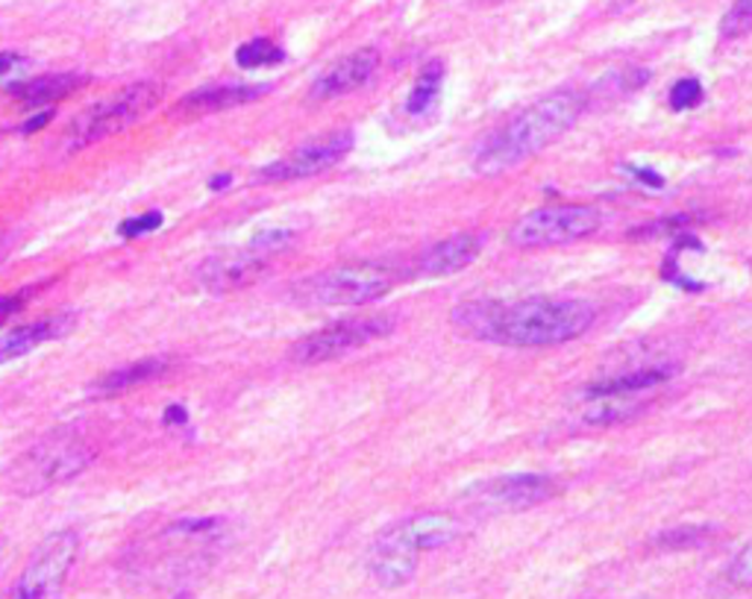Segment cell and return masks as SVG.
<instances>
[{
    "instance_id": "6da1fadb",
    "label": "cell",
    "mask_w": 752,
    "mask_h": 599,
    "mask_svg": "<svg viewBox=\"0 0 752 599\" xmlns=\"http://www.w3.org/2000/svg\"><path fill=\"white\" fill-rule=\"evenodd\" d=\"M453 326L477 342L503 347H559L582 338L596 321V309L588 300H552L533 297L517 303L468 300L453 309Z\"/></svg>"
},
{
    "instance_id": "7a4b0ae2",
    "label": "cell",
    "mask_w": 752,
    "mask_h": 599,
    "mask_svg": "<svg viewBox=\"0 0 752 599\" xmlns=\"http://www.w3.org/2000/svg\"><path fill=\"white\" fill-rule=\"evenodd\" d=\"M582 112H585V94L579 89H556L544 94L482 141V148L474 157V171L482 176H500L523 165L526 159L538 157L542 150L556 145L577 124Z\"/></svg>"
},
{
    "instance_id": "3957f363",
    "label": "cell",
    "mask_w": 752,
    "mask_h": 599,
    "mask_svg": "<svg viewBox=\"0 0 752 599\" xmlns=\"http://www.w3.org/2000/svg\"><path fill=\"white\" fill-rule=\"evenodd\" d=\"M459 535L462 520L447 511H418L403 517L374 538L365 558L367 573L379 588H403L414 579L423 553L453 544Z\"/></svg>"
},
{
    "instance_id": "277c9868",
    "label": "cell",
    "mask_w": 752,
    "mask_h": 599,
    "mask_svg": "<svg viewBox=\"0 0 752 599\" xmlns=\"http://www.w3.org/2000/svg\"><path fill=\"white\" fill-rule=\"evenodd\" d=\"M94 447L73 429H56L12 461L7 485L19 497H36L77 480L94 461Z\"/></svg>"
},
{
    "instance_id": "5b68a950",
    "label": "cell",
    "mask_w": 752,
    "mask_h": 599,
    "mask_svg": "<svg viewBox=\"0 0 752 599\" xmlns=\"http://www.w3.org/2000/svg\"><path fill=\"white\" fill-rule=\"evenodd\" d=\"M403 279L397 265L386 262H347L292 286L300 306H365L386 297Z\"/></svg>"
},
{
    "instance_id": "8992f818",
    "label": "cell",
    "mask_w": 752,
    "mask_h": 599,
    "mask_svg": "<svg viewBox=\"0 0 752 599\" xmlns=\"http://www.w3.org/2000/svg\"><path fill=\"white\" fill-rule=\"evenodd\" d=\"M162 101V89L153 83L124 85L121 92L92 103L89 110L80 112L65 133V150H83L89 145L118 136L141 120L147 112H153Z\"/></svg>"
},
{
    "instance_id": "52a82bcc",
    "label": "cell",
    "mask_w": 752,
    "mask_h": 599,
    "mask_svg": "<svg viewBox=\"0 0 752 599\" xmlns=\"http://www.w3.org/2000/svg\"><path fill=\"white\" fill-rule=\"evenodd\" d=\"M603 227V212L588 204L544 206L523 215L509 230V241L521 250H544L591 239Z\"/></svg>"
},
{
    "instance_id": "ba28073f",
    "label": "cell",
    "mask_w": 752,
    "mask_h": 599,
    "mask_svg": "<svg viewBox=\"0 0 752 599\" xmlns=\"http://www.w3.org/2000/svg\"><path fill=\"white\" fill-rule=\"evenodd\" d=\"M397 321L391 314H362L335 321L318 332H309L292 347V361L297 365H323V361L344 359L350 353L362 350L367 344L383 342L395 332Z\"/></svg>"
},
{
    "instance_id": "9c48e42d",
    "label": "cell",
    "mask_w": 752,
    "mask_h": 599,
    "mask_svg": "<svg viewBox=\"0 0 752 599\" xmlns=\"http://www.w3.org/2000/svg\"><path fill=\"white\" fill-rule=\"evenodd\" d=\"M77 555L80 535L73 529H59L47 535L3 599H59Z\"/></svg>"
},
{
    "instance_id": "30bf717a",
    "label": "cell",
    "mask_w": 752,
    "mask_h": 599,
    "mask_svg": "<svg viewBox=\"0 0 752 599\" xmlns=\"http://www.w3.org/2000/svg\"><path fill=\"white\" fill-rule=\"evenodd\" d=\"M353 150V133L350 129H335L327 136L306 141L300 148H294L288 157L280 162H271L257 174V183H292V180H306V176H318L330 171Z\"/></svg>"
},
{
    "instance_id": "8fae6325",
    "label": "cell",
    "mask_w": 752,
    "mask_h": 599,
    "mask_svg": "<svg viewBox=\"0 0 752 599\" xmlns=\"http://www.w3.org/2000/svg\"><path fill=\"white\" fill-rule=\"evenodd\" d=\"M267 268H271V256L253 244L239 250H220L206 262H201L197 283L209 295H230V291H241V288L259 283L267 274Z\"/></svg>"
},
{
    "instance_id": "7c38bea8",
    "label": "cell",
    "mask_w": 752,
    "mask_h": 599,
    "mask_svg": "<svg viewBox=\"0 0 752 599\" xmlns=\"http://www.w3.org/2000/svg\"><path fill=\"white\" fill-rule=\"evenodd\" d=\"M559 482L547 473H509V476L477 482L468 494L477 497L479 506L517 511V508L542 506L547 499L559 497Z\"/></svg>"
},
{
    "instance_id": "4fadbf2b",
    "label": "cell",
    "mask_w": 752,
    "mask_h": 599,
    "mask_svg": "<svg viewBox=\"0 0 752 599\" xmlns=\"http://www.w3.org/2000/svg\"><path fill=\"white\" fill-rule=\"evenodd\" d=\"M376 68H379V54L374 47H358L315 77L309 97L312 101H335V97L358 92L376 74Z\"/></svg>"
},
{
    "instance_id": "5bb4252c",
    "label": "cell",
    "mask_w": 752,
    "mask_h": 599,
    "mask_svg": "<svg viewBox=\"0 0 752 599\" xmlns=\"http://www.w3.org/2000/svg\"><path fill=\"white\" fill-rule=\"evenodd\" d=\"M479 253H482V239L474 232L449 235V239L435 241L432 247L423 250V256L418 258V274L430 279L453 277V274L474 265Z\"/></svg>"
},
{
    "instance_id": "9a60e30c",
    "label": "cell",
    "mask_w": 752,
    "mask_h": 599,
    "mask_svg": "<svg viewBox=\"0 0 752 599\" xmlns=\"http://www.w3.org/2000/svg\"><path fill=\"white\" fill-rule=\"evenodd\" d=\"M265 92L267 85H209V89L185 94L183 101L174 106V115L176 118H201V115H212V112L236 110V106L259 101Z\"/></svg>"
},
{
    "instance_id": "2e32d148",
    "label": "cell",
    "mask_w": 752,
    "mask_h": 599,
    "mask_svg": "<svg viewBox=\"0 0 752 599\" xmlns=\"http://www.w3.org/2000/svg\"><path fill=\"white\" fill-rule=\"evenodd\" d=\"M71 326V314H54V318H47V321L27 323V326H19V330L0 335V365H7V361L12 359H21V356H27V353H33L36 347H42V344L62 338Z\"/></svg>"
},
{
    "instance_id": "e0dca14e",
    "label": "cell",
    "mask_w": 752,
    "mask_h": 599,
    "mask_svg": "<svg viewBox=\"0 0 752 599\" xmlns=\"http://www.w3.org/2000/svg\"><path fill=\"white\" fill-rule=\"evenodd\" d=\"M89 83L86 74H47V77H33V80H19L15 85H10V92L15 94V101L21 106H47V103H59L68 94L80 92L83 85Z\"/></svg>"
},
{
    "instance_id": "ac0fdd59",
    "label": "cell",
    "mask_w": 752,
    "mask_h": 599,
    "mask_svg": "<svg viewBox=\"0 0 752 599\" xmlns=\"http://www.w3.org/2000/svg\"><path fill=\"white\" fill-rule=\"evenodd\" d=\"M670 377H673V368H641L633 370V373H624V377L591 382L585 388V396L588 400L591 396H638L670 382Z\"/></svg>"
},
{
    "instance_id": "d6986e66",
    "label": "cell",
    "mask_w": 752,
    "mask_h": 599,
    "mask_svg": "<svg viewBox=\"0 0 752 599\" xmlns=\"http://www.w3.org/2000/svg\"><path fill=\"white\" fill-rule=\"evenodd\" d=\"M647 408V400L638 396H591L582 408V424L588 426H615L633 421Z\"/></svg>"
},
{
    "instance_id": "ffe728a7",
    "label": "cell",
    "mask_w": 752,
    "mask_h": 599,
    "mask_svg": "<svg viewBox=\"0 0 752 599\" xmlns=\"http://www.w3.org/2000/svg\"><path fill=\"white\" fill-rule=\"evenodd\" d=\"M166 370H168V359H141V361H136V365H129V368L112 370V373L98 379V382L92 385V394H98V396L121 394V391H129V388L145 385V382H150V379L162 377Z\"/></svg>"
},
{
    "instance_id": "44dd1931",
    "label": "cell",
    "mask_w": 752,
    "mask_h": 599,
    "mask_svg": "<svg viewBox=\"0 0 752 599\" xmlns=\"http://www.w3.org/2000/svg\"><path fill=\"white\" fill-rule=\"evenodd\" d=\"M441 83H444V62L432 59V62L423 65L421 74H418V80H414L406 110L412 112V115H423V112L430 110L432 103H435V97H438Z\"/></svg>"
},
{
    "instance_id": "7402d4cb",
    "label": "cell",
    "mask_w": 752,
    "mask_h": 599,
    "mask_svg": "<svg viewBox=\"0 0 752 599\" xmlns=\"http://www.w3.org/2000/svg\"><path fill=\"white\" fill-rule=\"evenodd\" d=\"M711 535H715V526L682 523L652 538V546H659V550H694V546L708 544Z\"/></svg>"
},
{
    "instance_id": "603a6c76",
    "label": "cell",
    "mask_w": 752,
    "mask_h": 599,
    "mask_svg": "<svg viewBox=\"0 0 752 599\" xmlns=\"http://www.w3.org/2000/svg\"><path fill=\"white\" fill-rule=\"evenodd\" d=\"M283 59V47H276L271 38H250V42H244V45L236 50V62H239L241 68H248V71H253V68H267V65H280Z\"/></svg>"
},
{
    "instance_id": "cb8c5ba5",
    "label": "cell",
    "mask_w": 752,
    "mask_h": 599,
    "mask_svg": "<svg viewBox=\"0 0 752 599\" xmlns=\"http://www.w3.org/2000/svg\"><path fill=\"white\" fill-rule=\"evenodd\" d=\"M747 33H752V0H734L720 21V36L732 42V38H743Z\"/></svg>"
},
{
    "instance_id": "d4e9b609",
    "label": "cell",
    "mask_w": 752,
    "mask_h": 599,
    "mask_svg": "<svg viewBox=\"0 0 752 599\" xmlns=\"http://www.w3.org/2000/svg\"><path fill=\"white\" fill-rule=\"evenodd\" d=\"M699 101H703V83L697 77H682L670 89V106L676 112L694 110V106H699Z\"/></svg>"
},
{
    "instance_id": "484cf974",
    "label": "cell",
    "mask_w": 752,
    "mask_h": 599,
    "mask_svg": "<svg viewBox=\"0 0 752 599\" xmlns=\"http://www.w3.org/2000/svg\"><path fill=\"white\" fill-rule=\"evenodd\" d=\"M726 576H729V581H732L734 588H743V590L752 588V538L741 546V550H738V553H734Z\"/></svg>"
},
{
    "instance_id": "4316f807",
    "label": "cell",
    "mask_w": 752,
    "mask_h": 599,
    "mask_svg": "<svg viewBox=\"0 0 752 599\" xmlns=\"http://www.w3.org/2000/svg\"><path fill=\"white\" fill-rule=\"evenodd\" d=\"M159 227H162V212H145V215H136V218H129V221H124L118 227V232L124 235V239H138V235H147V232H157Z\"/></svg>"
},
{
    "instance_id": "83f0119b",
    "label": "cell",
    "mask_w": 752,
    "mask_h": 599,
    "mask_svg": "<svg viewBox=\"0 0 752 599\" xmlns=\"http://www.w3.org/2000/svg\"><path fill=\"white\" fill-rule=\"evenodd\" d=\"M24 71H27V59L24 56L12 54V50L0 54V85H15V80H21Z\"/></svg>"
},
{
    "instance_id": "f1b7e54d",
    "label": "cell",
    "mask_w": 752,
    "mask_h": 599,
    "mask_svg": "<svg viewBox=\"0 0 752 599\" xmlns=\"http://www.w3.org/2000/svg\"><path fill=\"white\" fill-rule=\"evenodd\" d=\"M24 303H27V295H24V291H19V295H10V297H0V323L7 321V318H12V314L19 312Z\"/></svg>"
},
{
    "instance_id": "f546056e",
    "label": "cell",
    "mask_w": 752,
    "mask_h": 599,
    "mask_svg": "<svg viewBox=\"0 0 752 599\" xmlns=\"http://www.w3.org/2000/svg\"><path fill=\"white\" fill-rule=\"evenodd\" d=\"M162 421H166V426H183V424H189V412H185L183 406H168Z\"/></svg>"
},
{
    "instance_id": "4dcf8cb0",
    "label": "cell",
    "mask_w": 752,
    "mask_h": 599,
    "mask_svg": "<svg viewBox=\"0 0 752 599\" xmlns=\"http://www.w3.org/2000/svg\"><path fill=\"white\" fill-rule=\"evenodd\" d=\"M50 118H54V112H50V110L42 112V115H36V118L30 120V124H24V129H21V133H24V136H27V133H36V129L45 127V124H47V120H50Z\"/></svg>"
},
{
    "instance_id": "1f68e13d",
    "label": "cell",
    "mask_w": 752,
    "mask_h": 599,
    "mask_svg": "<svg viewBox=\"0 0 752 599\" xmlns=\"http://www.w3.org/2000/svg\"><path fill=\"white\" fill-rule=\"evenodd\" d=\"M230 183H232L230 174H218V176H212L209 180V188L212 192H224V188H227Z\"/></svg>"
}]
</instances>
